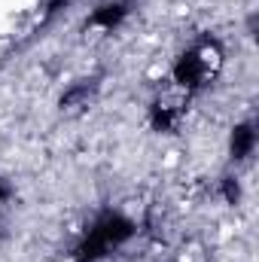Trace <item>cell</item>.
<instances>
[{
	"mask_svg": "<svg viewBox=\"0 0 259 262\" xmlns=\"http://www.w3.org/2000/svg\"><path fill=\"white\" fill-rule=\"evenodd\" d=\"M250 146H253V131L250 128H238L235 131V152H238V156H247Z\"/></svg>",
	"mask_w": 259,
	"mask_h": 262,
	"instance_id": "6da1fadb",
	"label": "cell"
}]
</instances>
